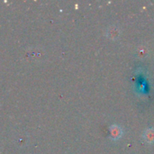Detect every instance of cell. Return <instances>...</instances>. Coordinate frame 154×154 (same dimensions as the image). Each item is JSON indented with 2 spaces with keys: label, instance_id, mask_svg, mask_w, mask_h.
Returning a JSON list of instances; mask_svg holds the SVG:
<instances>
[{
  "label": "cell",
  "instance_id": "2",
  "mask_svg": "<svg viewBox=\"0 0 154 154\" xmlns=\"http://www.w3.org/2000/svg\"><path fill=\"white\" fill-rule=\"evenodd\" d=\"M120 32H121V30L118 26L116 25H112L110 26L107 31H106V36L111 39V40H116L117 39L119 36H120Z\"/></svg>",
  "mask_w": 154,
  "mask_h": 154
},
{
  "label": "cell",
  "instance_id": "4",
  "mask_svg": "<svg viewBox=\"0 0 154 154\" xmlns=\"http://www.w3.org/2000/svg\"><path fill=\"white\" fill-rule=\"evenodd\" d=\"M148 52H149L148 49H147V48H145L144 46H142V47H140V48L138 49V51H137L138 57H139L140 59H141V58H142V59L145 58V57L147 56Z\"/></svg>",
  "mask_w": 154,
  "mask_h": 154
},
{
  "label": "cell",
  "instance_id": "3",
  "mask_svg": "<svg viewBox=\"0 0 154 154\" xmlns=\"http://www.w3.org/2000/svg\"><path fill=\"white\" fill-rule=\"evenodd\" d=\"M143 138L148 144H153L154 143V128H148L144 131L143 134Z\"/></svg>",
  "mask_w": 154,
  "mask_h": 154
},
{
  "label": "cell",
  "instance_id": "1",
  "mask_svg": "<svg viewBox=\"0 0 154 154\" xmlns=\"http://www.w3.org/2000/svg\"><path fill=\"white\" fill-rule=\"evenodd\" d=\"M109 132H110L111 139L113 141H115V142L119 141L123 137V135H124V130L118 125H113L112 126H110Z\"/></svg>",
  "mask_w": 154,
  "mask_h": 154
}]
</instances>
